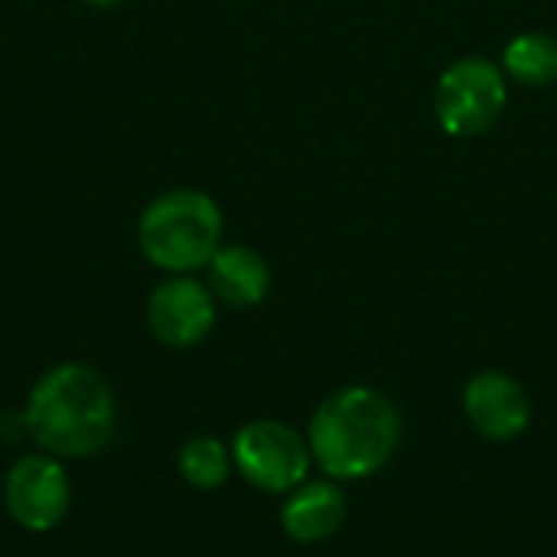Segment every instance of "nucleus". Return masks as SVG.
Masks as SVG:
<instances>
[{
    "instance_id": "nucleus-1",
    "label": "nucleus",
    "mask_w": 557,
    "mask_h": 557,
    "mask_svg": "<svg viewBox=\"0 0 557 557\" xmlns=\"http://www.w3.org/2000/svg\"><path fill=\"white\" fill-rule=\"evenodd\" d=\"M26 428L39 450L59 460H88L101 454L117 431L114 392L98 369L62 362L33 385Z\"/></svg>"
},
{
    "instance_id": "nucleus-2",
    "label": "nucleus",
    "mask_w": 557,
    "mask_h": 557,
    "mask_svg": "<svg viewBox=\"0 0 557 557\" xmlns=\"http://www.w3.org/2000/svg\"><path fill=\"white\" fill-rule=\"evenodd\" d=\"M401 441L395 401L375 388H339L310 418L307 444L313 463L330 480H362L379 473Z\"/></svg>"
},
{
    "instance_id": "nucleus-3",
    "label": "nucleus",
    "mask_w": 557,
    "mask_h": 557,
    "mask_svg": "<svg viewBox=\"0 0 557 557\" xmlns=\"http://www.w3.org/2000/svg\"><path fill=\"white\" fill-rule=\"evenodd\" d=\"M225 219L202 189H166L153 196L137 222L140 255L166 274H193L222 248Z\"/></svg>"
},
{
    "instance_id": "nucleus-4",
    "label": "nucleus",
    "mask_w": 557,
    "mask_h": 557,
    "mask_svg": "<svg viewBox=\"0 0 557 557\" xmlns=\"http://www.w3.org/2000/svg\"><path fill=\"white\" fill-rule=\"evenodd\" d=\"M509 101V78L486 55L450 62L434 88V114L450 137H480L496 127Z\"/></svg>"
},
{
    "instance_id": "nucleus-5",
    "label": "nucleus",
    "mask_w": 557,
    "mask_h": 557,
    "mask_svg": "<svg viewBox=\"0 0 557 557\" xmlns=\"http://www.w3.org/2000/svg\"><path fill=\"white\" fill-rule=\"evenodd\" d=\"M232 463L245 483L261 493H294L307 483L310 444L284 421H251L232 441Z\"/></svg>"
},
{
    "instance_id": "nucleus-6",
    "label": "nucleus",
    "mask_w": 557,
    "mask_h": 557,
    "mask_svg": "<svg viewBox=\"0 0 557 557\" xmlns=\"http://www.w3.org/2000/svg\"><path fill=\"white\" fill-rule=\"evenodd\" d=\"M3 506L20 529L52 532L72 509L69 470L46 450L20 457L3 476Z\"/></svg>"
},
{
    "instance_id": "nucleus-7",
    "label": "nucleus",
    "mask_w": 557,
    "mask_h": 557,
    "mask_svg": "<svg viewBox=\"0 0 557 557\" xmlns=\"http://www.w3.org/2000/svg\"><path fill=\"white\" fill-rule=\"evenodd\" d=\"M215 326V297L209 284L189 274H170L147 297V330L166 349H193Z\"/></svg>"
},
{
    "instance_id": "nucleus-8",
    "label": "nucleus",
    "mask_w": 557,
    "mask_h": 557,
    "mask_svg": "<svg viewBox=\"0 0 557 557\" xmlns=\"http://www.w3.org/2000/svg\"><path fill=\"white\" fill-rule=\"evenodd\" d=\"M463 411L470 424L490 441H516L532 424V401L525 388L506 372H480L463 388Z\"/></svg>"
},
{
    "instance_id": "nucleus-9",
    "label": "nucleus",
    "mask_w": 557,
    "mask_h": 557,
    "mask_svg": "<svg viewBox=\"0 0 557 557\" xmlns=\"http://www.w3.org/2000/svg\"><path fill=\"white\" fill-rule=\"evenodd\" d=\"M206 284L215 300L251 310L271 294V264L248 245H222L206 264Z\"/></svg>"
},
{
    "instance_id": "nucleus-10",
    "label": "nucleus",
    "mask_w": 557,
    "mask_h": 557,
    "mask_svg": "<svg viewBox=\"0 0 557 557\" xmlns=\"http://www.w3.org/2000/svg\"><path fill=\"white\" fill-rule=\"evenodd\" d=\"M346 512H349L346 493L330 480H317V483H300L290 493V499L281 509V525L294 542L313 545L336 535V529L346 522Z\"/></svg>"
},
{
    "instance_id": "nucleus-11",
    "label": "nucleus",
    "mask_w": 557,
    "mask_h": 557,
    "mask_svg": "<svg viewBox=\"0 0 557 557\" xmlns=\"http://www.w3.org/2000/svg\"><path fill=\"white\" fill-rule=\"evenodd\" d=\"M503 72L522 88H548L557 82V39L552 33H519L503 49Z\"/></svg>"
},
{
    "instance_id": "nucleus-12",
    "label": "nucleus",
    "mask_w": 557,
    "mask_h": 557,
    "mask_svg": "<svg viewBox=\"0 0 557 557\" xmlns=\"http://www.w3.org/2000/svg\"><path fill=\"white\" fill-rule=\"evenodd\" d=\"M176 467H180V476L193 486V490H219L225 486L228 473H232V450L219 441V437H193L180 447V457H176Z\"/></svg>"
},
{
    "instance_id": "nucleus-13",
    "label": "nucleus",
    "mask_w": 557,
    "mask_h": 557,
    "mask_svg": "<svg viewBox=\"0 0 557 557\" xmlns=\"http://www.w3.org/2000/svg\"><path fill=\"white\" fill-rule=\"evenodd\" d=\"M85 7H101V10H108V7H117L121 0H82Z\"/></svg>"
}]
</instances>
